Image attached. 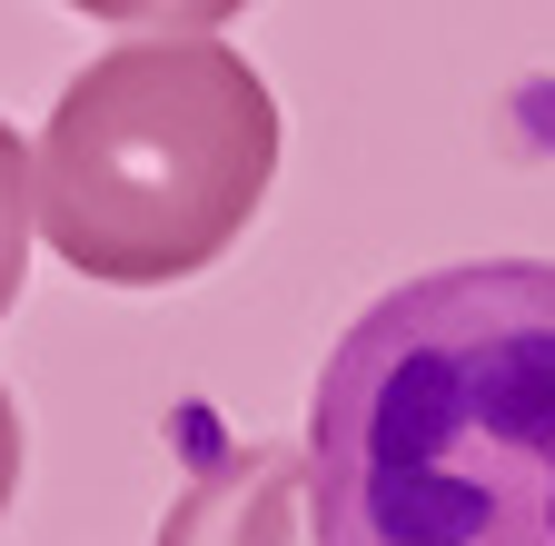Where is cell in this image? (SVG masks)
<instances>
[{"label": "cell", "mask_w": 555, "mask_h": 546, "mask_svg": "<svg viewBox=\"0 0 555 546\" xmlns=\"http://www.w3.org/2000/svg\"><path fill=\"white\" fill-rule=\"evenodd\" d=\"M30 249H40V209H30V140H21L11 119H0V318L21 308Z\"/></svg>", "instance_id": "obj_4"}, {"label": "cell", "mask_w": 555, "mask_h": 546, "mask_svg": "<svg viewBox=\"0 0 555 546\" xmlns=\"http://www.w3.org/2000/svg\"><path fill=\"white\" fill-rule=\"evenodd\" d=\"M278 179V100L229 40L159 30L100 50L50 100L30 150L40 249L100 289H169L219 268Z\"/></svg>", "instance_id": "obj_2"}, {"label": "cell", "mask_w": 555, "mask_h": 546, "mask_svg": "<svg viewBox=\"0 0 555 546\" xmlns=\"http://www.w3.org/2000/svg\"><path fill=\"white\" fill-rule=\"evenodd\" d=\"M159 546H308V457L238 447L219 467H198L179 507L159 517Z\"/></svg>", "instance_id": "obj_3"}, {"label": "cell", "mask_w": 555, "mask_h": 546, "mask_svg": "<svg viewBox=\"0 0 555 546\" xmlns=\"http://www.w3.org/2000/svg\"><path fill=\"white\" fill-rule=\"evenodd\" d=\"M60 11L109 21V30H219V21L248 11V0H60Z\"/></svg>", "instance_id": "obj_5"}, {"label": "cell", "mask_w": 555, "mask_h": 546, "mask_svg": "<svg viewBox=\"0 0 555 546\" xmlns=\"http://www.w3.org/2000/svg\"><path fill=\"white\" fill-rule=\"evenodd\" d=\"M21 457H30V437H21L11 388H0V517H11V497H21Z\"/></svg>", "instance_id": "obj_6"}, {"label": "cell", "mask_w": 555, "mask_h": 546, "mask_svg": "<svg viewBox=\"0 0 555 546\" xmlns=\"http://www.w3.org/2000/svg\"><path fill=\"white\" fill-rule=\"evenodd\" d=\"M308 546H555V258L387 289L308 397Z\"/></svg>", "instance_id": "obj_1"}]
</instances>
